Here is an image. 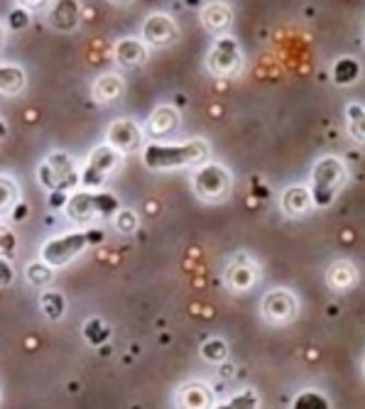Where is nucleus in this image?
Wrapping results in <instances>:
<instances>
[{"instance_id":"nucleus-30","label":"nucleus","mask_w":365,"mask_h":409,"mask_svg":"<svg viewBox=\"0 0 365 409\" xmlns=\"http://www.w3.org/2000/svg\"><path fill=\"white\" fill-rule=\"evenodd\" d=\"M3 135H5V126L0 123V138H3Z\"/></svg>"},{"instance_id":"nucleus-29","label":"nucleus","mask_w":365,"mask_h":409,"mask_svg":"<svg viewBox=\"0 0 365 409\" xmlns=\"http://www.w3.org/2000/svg\"><path fill=\"white\" fill-rule=\"evenodd\" d=\"M25 213H27V206H25V203H18V208H15V218H22Z\"/></svg>"},{"instance_id":"nucleus-23","label":"nucleus","mask_w":365,"mask_h":409,"mask_svg":"<svg viewBox=\"0 0 365 409\" xmlns=\"http://www.w3.org/2000/svg\"><path fill=\"white\" fill-rule=\"evenodd\" d=\"M13 248H15V238H13V233L10 231H5V228H0V253H13Z\"/></svg>"},{"instance_id":"nucleus-21","label":"nucleus","mask_w":365,"mask_h":409,"mask_svg":"<svg viewBox=\"0 0 365 409\" xmlns=\"http://www.w3.org/2000/svg\"><path fill=\"white\" fill-rule=\"evenodd\" d=\"M27 277H29V282H32V284H44V282H49L52 272H49L47 265H32L27 270Z\"/></svg>"},{"instance_id":"nucleus-25","label":"nucleus","mask_w":365,"mask_h":409,"mask_svg":"<svg viewBox=\"0 0 365 409\" xmlns=\"http://www.w3.org/2000/svg\"><path fill=\"white\" fill-rule=\"evenodd\" d=\"M233 407H255V397L253 395L236 397V400H233Z\"/></svg>"},{"instance_id":"nucleus-28","label":"nucleus","mask_w":365,"mask_h":409,"mask_svg":"<svg viewBox=\"0 0 365 409\" xmlns=\"http://www.w3.org/2000/svg\"><path fill=\"white\" fill-rule=\"evenodd\" d=\"M86 241L88 243H101L103 241V233L101 231H88L86 233Z\"/></svg>"},{"instance_id":"nucleus-17","label":"nucleus","mask_w":365,"mask_h":409,"mask_svg":"<svg viewBox=\"0 0 365 409\" xmlns=\"http://www.w3.org/2000/svg\"><path fill=\"white\" fill-rule=\"evenodd\" d=\"M42 309L47 311L49 319H59L64 314V297L57 292H47L42 297Z\"/></svg>"},{"instance_id":"nucleus-8","label":"nucleus","mask_w":365,"mask_h":409,"mask_svg":"<svg viewBox=\"0 0 365 409\" xmlns=\"http://www.w3.org/2000/svg\"><path fill=\"white\" fill-rule=\"evenodd\" d=\"M211 67L213 72H233V69H238V52L233 39L218 42L216 52L211 54Z\"/></svg>"},{"instance_id":"nucleus-1","label":"nucleus","mask_w":365,"mask_h":409,"mask_svg":"<svg viewBox=\"0 0 365 409\" xmlns=\"http://www.w3.org/2000/svg\"><path fill=\"white\" fill-rule=\"evenodd\" d=\"M204 142H189V145H177V147H167V145H150L145 149V164L150 169H167L174 164H187L197 162L204 157Z\"/></svg>"},{"instance_id":"nucleus-11","label":"nucleus","mask_w":365,"mask_h":409,"mask_svg":"<svg viewBox=\"0 0 365 409\" xmlns=\"http://www.w3.org/2000/svg\"><path fill=\"white\" fill-rule=\"evenodd\" d=\"M69 213H72V218H77V221H88V218L93 216V196H88V194H79V196H74L72 201H69Z\"/></svg>"},{"instance_id":"nucleus-2","label":"nucleus","mask_w":365,"mask_h":409,"mask_svg":"<svg viewBox=\"0 0 365 409\" xmlns=\"http://www.w3.org/2000/svg\"><path fill=\"white\" fill-rule=\"evenodd\" d=\"M343 184V167L338 159L328 157L321 159L314 172V203L326 206L333 196H336L338 187Z\"/></svg>"},{"instance_id":"nucleus-13","label":"nucleus","mask_w":365,"mask_h":409,"mask_svg":"<svg viewBox=\"0 0 365 409\" xmlns=\"http://www.w3.org/2000/svg\"><path fill=\"white\" fill-rule=\"evenodd\" d=\"M77 18H79L77 5H72V3L57 5V10L52 13V22L57 25L59 29H72L74 25H77Z\"/></svg>"},{"instance_id":"nucleus-6","label":"nucleus","mask_w":365,"mask_h":409,"mask_svg":"<svg viewBox=\"0 0 365 409\" xmlns=\"http://www.w3.org/2000/svg\"><path fill=\"white\" fill-rule=\"evenodd\" d=\"M197 189L204 194V196L213 199V196H223L228 189V177L221 167H204L201 172L197 174Z\"/></svg>"},{"instance_id":"nucleus-18","label":"nucleus","mask_w":365,"mask_h":409,"mask_svg":"<svg viewBox=\"0 0 365 409\" xmlns=\"http://www.w3.org/2000/svg\"><path fill=\"white\" fill-rule=\"evenodd\" d=\"M118 199L111 196V194H96L93 196V211L96 213H103V216H111V213L118 211Z\"/></svg>"},{"instance_id":"nucleus-7","label":"nucleus","mask_w":365,"mask_h":409,"mask_svg":"<svg viewBox=\"0 0 365 409\" xmlns=\"http://www.w3.org/2000/svg\"><path fill=\"white\" fill-rule=\"evenodd\" d=\"M145 37L152 44H157V47H164V44H169L177 37V29H174V25L164 15H154V18H150L145 22Z\"/></svg>"},{"instance_id":"nucleus-26","label":"nucleus","mask_w":365,"mask_h":409,"mask_svg":"<svg viewBox=\"0 0 365 409\" xmlns=\"http://www.w3.org/2000/svg\"><path fill=\"white\" fill-rule=\"evenodd\" d=\"M121 228H123V231H130V228H133V213H123V216H121Z\"/></svg>"},{"instance_id":"nucleus-16","label":"nucleus","mask_w":365,"mask_h":409,"mask_svg":"<svg viewBox=\"0 0 365 409\" xmlns=\"http://www.w3.org/2000/svg\"><path fill=\"white\" fill-rule=\"evenodd\" d=\"M10 206H18V189L10 179L0 177V213H5Z\"/></svg>"},{"instance_id":"nucleus-31","label":"nucleus","mask_w":365,"mask_h":409,"mask_svg":"<svg viewBox=\"0 0 365 409\" xmlns=\"http://www.w3.org/2000/svg\"><path fill=\"white\" fill-rule=\"evenodd\" d=\"M0 39H3V34H0Z\"/></svg>"},{"instance_id":"nucleus-10","label":"nucleus","mask_w":365,"mask_h":409,"mask_svg":"<svg viewBox=\"0 0 365 409\" xmlns=\"http://www.w3.org/2000/svg\"><path fill=\"white\" fill-rule=\"evenodd\" d=\"M142 59H145V49L135 39H125V42L118 44V62L123 67H138Z\"/></svg>"},{"instance_id":"nucleus-20","label":"nucleus","mask_w":365,"mask_h":409,"mask_svg":"<svg viewBox=\"0 0 365 409\" xmlns=\"http://www.w3.org/2000/svg\"><path fill=\"white\" fill-rule=\"evenodd\" d=\"M201 353L208 361H221V358L226 356V346H223V341H208Z\"/></svg>"},{"instance_id":"nucleus-9","label":"nucleus","mask_w":365,"mask_h":409,"mask_svg":"<svg viewBox=\"0 0 365 409\" xmlns=\"http://www.w3.org/2000/svg\"><path fill=\"white\" fill-rule=\"evenodd\" d=\"M111 140L118 149H133L140 142V130L133 123H116L111 133Z\"/></svg>"},{"instance_id":"nucleus-22","label":"nucleus","mask_w":365,"mask_h":409,"mask_svg":"<svg viewBox=\"0 0 365 409\" xmlns=\"http://www.w3.org/2000/svg\"><path fill=\"white\" fill-rule=\"evenodd\" d=\"M27 22H29V18L25 10H13V13H10V25H13V29L27 27Z\"/></svg>"},{"instance_id":"nucleus-5","label":"nucleus","mask_w":365,"mask_h":409,"mask_svg":"<svg viewBox=\"0 0 365 409\" xmlns=\"http://www.w3.org/2000/svg\"><path fill=\"white\" fill-rule=\"evenodd\" d=\"M118 164V152L113 147H98L93 152L91 162H88L86 172H84V184L86 187H96L106 179V174Z\"/></svg>"},{"instance_id":"nucleus-12","label":"nucleus","mask_w":365,"mask_h":409,"mask_svg":"<svg viewBox=\"0 0 365 409\" xmlns=\"http://www.w3.org/2000/svg\"><path fill=\"white\" fill-rule=\"evenodd\" d=\"M25 83V76L20 69L15 67H0V91L5 93H15L20 91Z\"/></svg>"},{"instance_id":"nucleus-15","label":"nucleus","mask_w":365,"mask_h":409,"mask_svg":"<svg viewBox=\"0 0 365 409\" xmlns=\"http://www.w3.org/2000/svg\"><path fill=\"white\" fill-rule=\"evenodd\" d=\"M108 326L101 321V319H91V321L86 323V328H84V336L88 338V341L93 343V346H101V343H106L108 338Z\"/></svg>"},{"instance_id":"nucleus-3","label":"nucleus","mask_w":365,"mask_h":409,"mask_svg":"<svg viewBox=\"0 0 365 409\" xmlns=\"http://www.w3.org/2000/svg\"><path fill=\"white\" fill-rule=\"evenodd\" d=\"M88 246L86 233H74V236H64V238H54L44 246V262L49 265H64L67 260H72L77 253H81L84 248Z\"/></svg>"},{"instance_id":"nucleus-14","label":"nucleus","mask_w":365,"mask_h":409,"mask_svg":"<svg viewBox=\"0 0 365 409\" xmlns=\"http://www.w3.org/2000/svg\"><path fill=\"white\" fill-rule=\"evenodd\" d=\"M358 76V64L353 59H341L333 67V81L336 83H351Z\"/></svg>"},{"instance_id":"nucleus-24","label":"nucleus","mask_w":365,"mask_h":409,"mask_svg":"<svg viewBox=\"0 0 365 409\" xmlns=\"http://www.w3.org/2000/svg\"><path fill=\"white\" fill-rule=\"evenodd\" d=\"M13 282V270H10V265L5 260H0V287H5V284Z\"/></svg>"},{"instance_id":"nucleus-19","label":"nucleus","mask_w":365,"mask_h":409,"mask_svg":"<svg viewBox=\"0 0 365 409\" xmlns=\"http://www.w3.org/2000/svg\"><path fill=\"white\" fill-rule=\"evenodd\" d=\"M294 407H297V409H312V407L326 409L328 405H326V400H324L321 395H314V392H307V395H299V397H297Z\"/></svg>"},{"instance_id":"nucleus-4","label":"nucleus","mask_w":365,"mask_h":409,"mask_svg":"<svg viewBox=\"0 0 365 409\" xmlns=\"http://www.w3.org/2000/svg\"><path fill=\"white\" fill-rule=\"evenodd\" d=\"M39 177H42V182L47 184V187L52 189H67L72 187V184H77V172L72 169V164H69V157L67 154H54L52 157V164H44L42 169H39Z\"/></svg>"},{"instance_id":"nucleus-27","label":"nucleus","mask_w":365,"mask_h":409,"mask_svg":"<svg viewBox=\"0 0 365 409\" xmlns=\"http://www.w3.org/2000/svg\"><path fill=\"white\" fill-rule=\"evenodd\" d=\"M64 201H67V199H64V194H62V192H59V194L54 192V194H52V199H49V203H52L54 208H59V206H62Z\"/></svg>"}]
</instances>
